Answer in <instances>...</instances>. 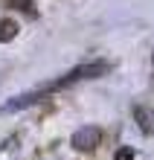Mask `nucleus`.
<instances>
[{
  "label": "nucleus",
  "mask_w": 154,
  "mask_h": 160,
  "mask_svg": "<svg viewBox=\"0 0 154 160\" xmlns=\"http://www.w3.org/2000/svg\"><path fill=\"white\" fill-rule=\"evenodd\" d=\"M134 119L140 122V131L142 134H151L154 131V111H148V108H134Z\"/></svg>",
  "instance_id": "4"
},
{
  "label": "nucleus",
  "mask_w": 154,
  "mask_h": 160,
  "mask_svg": "<svg viewBox=\"0 0 154 160\" xmlns=\"http://www.w3.org/2000/svg\"><path fill=\"white\" fill-rule=\"evenodd\" d=\"M113 160H134V148L131 146H122L117 154H113Z\"/></svg>",
  "instance_id": "7"
},
{
  "label": "nucleus",
  "mask_w": 154,
  "mask_h": 160,
  "mask_svg": "<svg viewBox=\"0 0 154 160\" xmlns=\"http://www.w3.org/2000/svg\"><path fill=\"white\" fill-rule=\"evenodd\" d=\"M151 61H154V55H151Z\"/></svg>",
  "instance_id": "8"
},
{
  "label": "nucleus",
  "mask_w": 154,
  "mask_h": 160,
  "mask_svg": "<svg viewBox=\"0 0 154 160\" xmlns=\"http://www.w3.org/2000/svg\"><path fill=\"white\" fill-rule=\"evenodd\" d=\"M17 29H21V26H17L12 18H0V44L12 41L15 35H17Z\"/></svg>",
  "instance_id": "5"
},
{
  "label": "nucleus",
  "mask_w": 154,
  "mask_h": 160,
  "mask_svg": "<svg viewBox=\"0 0 154 160\" xmlns=\"http://www.w3.org/2000/svg\"><path fill=\"white\" fill-rule=\"evenodd\" d=\"M44 96V90H32V93H23V96H17V99H12V102H6L3 105V111H21V108H29V105H35L38 99Z\"/></svg>",
  "instance_id": "3"
},
{
  "label": "nucleus",
  "mask_w": 154,
  "mask_h": 160,
  "mask_svg": "<svg viewBox=\"0 0 154 160\" xmlns=\"http://www.w3.org/2000/svg\"><path fill=\"white\" fill-rule=\"evenodd\" d=\"M6 6L21 9V12H26V15H32V12H35V9H32V0H6Z\"/></svg>",
  "instance_id": "6"
},
{
  "label": "nucleus",
  "mask_w": 154,
  "mask_h": 160,
  "mask_svg": "<svg viewBox=\"0 0 154 160\" xmlns=\"http://www.w3.org/2000/svg\"><path fill=\"white\" fill-rule=\"evenodd\" d=\"M99 143H102V128H96V125H84L70 137V146L76 152H93Z\"/></svg>",
  "instance_id": "2"
},
{
  "label": "nucleus",
  "mask_w": 154,
  "mask_h": 160,
  "mask_svg": "<svg viewBox=\"0 0 154 160\" xmlns=\"http://www.w3.org/2000/svg\"><path fill=\"white\" fill-rule=\"evenodd\" d=\"M111 70V61H87V64H79L76 70H70L64 79H58L55 84H50L47 90H55V88H67V84H73V82H82V79H99V76H105V73Z\"/></svg>",
  "instance_id": "1"
}]
</instances>
